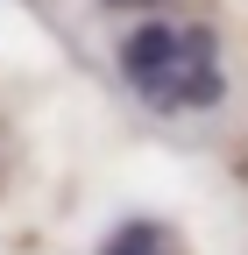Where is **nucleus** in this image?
Wrapping results in <instances>:
<instances>
[{
    "instance_id": "nucleus-1",
    "label": "nucleus",
    "mask_w": 248,
    "mask_h": 255,
    "mask_svg": "<svg viewBox=\"0 0 248 255\" xmlns=\"http://www.w3.org/2000/svg\"><path fill=\"white\" fill-rule=\"evenodd\" d=\"M121 78L156 114H199V107H220L227 92L213 28H177V21H142L121 43Z\"/></svg>"
},
{
    "instance_id": "nucleus-2",
    "label": "nucleus",
    "mask_w": 248,
    "mask_h": 255,
    "mask_svg": "<svg viewBox=\"0 0 248 255\" xmlns=\"http://www.w3.org/2000/svg\"><path fill=\"white\" fill-rule=\"evenodd\" d=\"M100 255H170V234L156 220H128V227H114V241Z\"/></svg>"
},
{
    "instance_id": "nucleus-3",
    "label": "nucleus",
    "mask_w": 248,
    "mask_h": 255,
    "mask_svg": "<svg viewBox=\"0 0 248 255\" xmlns=\"http://www.w3.org/2000/svg\"><path fill=\"white\" fill-rule=\"evenodd\" d=\"M107 7H149V0H107Z\"/></svg>"
}]
</instances>
